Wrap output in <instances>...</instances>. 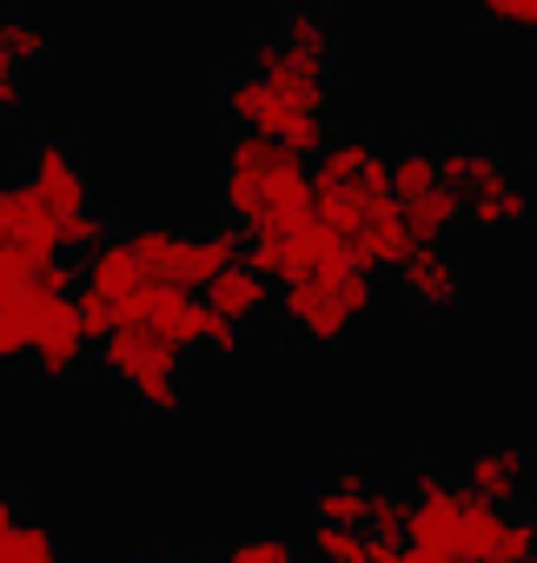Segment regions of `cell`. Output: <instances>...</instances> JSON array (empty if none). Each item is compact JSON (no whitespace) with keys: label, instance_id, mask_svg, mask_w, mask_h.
Instances as JSON below:
<instances>
[{"label":"cell","instance_id":"obj_21","mask_svg":"<svg viewBox=\"0 0 537 563\" xmlns=\"http://www.w3.org/2000/svg\"><path fill=\"white\" fill-rule=\"evenodd\" d=\"M107 239H113V219H107L100 206H87V212H67V219H61V252H80V258H87V252H100Z\"/></svg>","mask_w":537,"mask_h":563},{"label":"cell","instance_id":"obj_30","mask_svg":"<svg viewBox=\"0 0 537 563\" xmlns=\"http://www.w3.org/2000/svg\"><path fill=\"white\" fill-rule=\"evenodd\" d=\"M524 563H537V550H530V556H524Z\"/></svg>","mask_w":537,"mask_h":563},{"label":"cell","instance_id":"obj_5","mask_svg":"<svg viewBox=\"0 0 537 563\" xmlns=\"http://www.w3.org/2000/svg\"><path fill=\"white\" fill-rule=\"evenodd\" d=\"M100 358H107V372H113L120 385H133L140 405H153V411H173V405H179V345H166L160 332L120 319L113 339L100 345Z\"/></svg>","mask_w":537,"mask_h":563},{"label":"cell","instance_id":"obj_4","mask_svg":"<svg viewBox=\"0 0 537 563\" xmlns=\"http://www.w3.org/2000/svg\"><path fill=\"white\" fill-rule=\"evenodd\" d=\"M120 239H127V252H133V265H140L146 286H179V292L212 286V278L239 258V232H232V225H206V232L133 225V232H120Z\"/></svg>","mask_w":537,"mask_h":563},{"label":"cell","instance_id":"obj_20","mask_svg":"<svg viewBox=\"0 0 537 563\" xmlns=\"http://www.w3.org/2000/svg\"><path fill=\"white\" fill-rule=\"evenodd\" d=\"M0 41H8V54L28 67V60H41L47 47H54V34L34 21V14H21V8H0Z\"/></svg>","mask_w":537,"mask_h":563},{"label":"cell","instance_id":"obj_22","mask_svg":"<svg viewBox=\"0 0 537 563\" xmlns=\"http://www.w3.org/2000/svg\"><path fill=\"white\" fill-rule=\"evenodd\" d=\"M120 319H127V312H120L113 299H100V292H87V286L74 292V325H80V339H87V345H107Z\"/></svg>","mask_w":537,"mask_h":563},{"label":"cell","instance_id":"obj_15","mask_svg":"<svg viewBox=\"0 0 537 563\" xmlns=\"http://www.w3.org/2000/svg\"><path fill=\"white\" fill-rule=\"evenodd\" d=\"M524 212H530V186L517 173H497V179L464 186V219H478V225H517Z\"/></svg>","mask_w":537,"mask_h":563},{"label":"cell","instance_id":"obj_7","mask_svg":"<svg viewBox=\"0 0 537 563\" xmlns=\"http://www.w3.org/2000/svg\"><path fill=\"white\" fill-rule=\"evenodd\" d=\"M259 47L273 60H286V67H299V74L332 80V67H339V21L326 8H286L273 21V34H259Z\"/></svg>","mask_w":537,"mask_h":563},{"label":"cell","instance_id":"obj_6","mask_svg":"<svg viewBox=\"0 0 537 563\" xmlns=\"http://www.w3.org/2000/svg\"><path fill=\"white\" fill-rule=\"evenodd\" d=\"M484 510H491V504H484V497H471L464 484H431V490H418V497H412L405 543H418V550H438V556L464 563V550H471V537H478Z\"/></svg>","mask_w":537,"mask_h":563},{"label":"cell","instance_id":"obj_28","mask_svg":"<svg viewBox=\"0 0 537 563\" xmlns=\"http://www.w3.org/2000/svg\"><path fill=\"white\" fill-rule=\"evenodd\" d=\"M133 563H193V556H179V550H140Z\"/></svg>","mask_w":537,"mask_h":563},{"label":"cell","instance_id":"obj_8","mask_svg":"<svg viewBox=\"0 0 537 563\" xmlns=\"http://www.w3.org/2000/svg\"><path fill=\"white\" fill-rule=\"evenodd\" d=\"M28 186H34V199H41L54 219H67V212H87V206H94L87 159H80V146H74V140H61V133L34 140V153H28Z\"/></svg>","mask_w":537,"mask_h":563},{"label":"cell","instance_id":"obj_13","mask_svg":"<svg viewBox=\"0 0 537 563\" xmlns=\"http://www.w3.org/2000/svg\"><path fill=\"white\" fill-rule=\"evenodd\" d=\"M206 306L219 312V319H232V325H245V319H259L265 306H273V286H265V278L245 265V258H232L212 286H206Z\"/></svg>","mask_w":537,"mask_h":563},{"label":"cell","instance_id":"obj_11","mask_svg":"<svg viewBox=\"0 0 537 563\" xmlns=\"http://www.w3.org/2000/svg\"><path fill=\"white\" fill-rule=\"evenodd\" d=\"M61 306H74V299H54V292H41V286H28L21 299L0 306V365L34 358V339L47 332V319H54Z\"/></svg>","mask_w":537,"mask_h":563},{"label":"cell","instance_id":"obj_10","mask_svg":"<svg viewBox=\"0 0 537 563\" xmlns=\"http://www.w3.org/2000/svg\"><path fill=\"white\" fill-rule=\"evenodd\" d=\"M524 471H530V457L517 444H478L471 464H464V490L497 504V510H511V497L524 490Z\"/></svg>","mask_w":537,"mask_h":563},{"label":"cell","instance_id":"obj_24","mask_svg":"<svg viewBox=\"0 0 537 563\" xmlns=\"http://www.w3.org/2000/svg\"><path fill=\"white\" fill-rule=\"evenodd\" d=\"M313 563H372V537L365 530H326V523H313Z\"/></svg>","mask_w":537,"mask_h":563},{"label":"cell","instance_id":"obj_25","mask_svg":"<svg viewBox=\"0 0 537 563\" xmlns=\"http://www.w3.org/2000/svg\"><path fill=\"white\" fill-rule=\"evenodd\" d=\"M34 286V265L14 252V245H0V306H8V299H21Z\"/></svg>","mask_w":537,"mask_h":563},{"label":"cell","instance_id":"obj_9","mask_svg":"<svg viewBox=\"0 0 537 563\" xmlns=\"http://www.w3.org/2000/svg\"><path fill=\"white\" fill-rule=\"evenodd\" d=\"M392 272H398V292L418 312H458L464 306V265L445 245H412Z\"/></svg>","mask_w":537,"mask_h":563},{"label":"cell","instance_id":"obj_1","mask_svg":"<svg viewBox=\"0 0 537 563\" xmlns=\"http://www.w3.org/2000/svg\"><path fill=\"white\" fill-rule=\"evenodd\" d=\"M219 206L245 219V232H273L313 212V173L299 153H286L265 133H232L219 146Z\"/></svg>","mask_w":537,"mask_h":563},{"label":"cell","instance_id":"obj_16","mask_svg":"<svg viewBox=\"0 0 537 563\" xmlns=\"http://www.w3.org/2000/svg\"><path fill=\"white\" fill-rule=\"evenodd\" d=\"M398 212H405L412 245H445V232L464 219V192H458V186H438V192H425V199H412V206H398Z\"/></svg>","mask_w":537,"mask_h":563},{"label":"cell","instance_id":"obj_17","mask_svg":"<svg viewBox=\"0 0 537 563\" xmlns=\"http://www.w3.org/2000/svg\"><path fill=\"white\" fill-rule=\"evenodd\" d=\"M0 563H80L41 517H21L14 530H0Z\"/></svg>","mask_w":537,"mask_h":563},{"label":"cell","instance_id":"obj_14","mask_svg":"<svg viewBox=\"0 0 537 563\" xmlns=\"http://www.w3.org/2000/svg\"><path fill=\"white\" fill-rule=\"evenodd\" d=\"M80 278H87V292H100V299H113L120 312H127V299L146 286L140 278V265H133V252H127V239L113 232L100 252H87V265H80Z\"/></svg>","mask_w":537,"mask_h":563},{"label":"cell","instance_id":"obj_26","mask_svg":"<svg viewBox=\"0 0 537 563\" xmlns=\"http://www.w3.org/2000/svg\"><path fill=\"white\" fill-rule=\"evenodd\" d=\"M484 21H504V27H537V0H484Z\"/></svg>","mask_w":537,"mask_h":563},{"label":"cell","instance_id":"obj_29","mask_svg":"<svg viewBox=\"0 0 537 563\" xmlns=\"http://www.w3.org/2000/svg\"><path fill=\"white\" fill-rule=\"evenodd\" d=\"M193 563H226V550H219V556H193Z\"/></svg>","mask_w":537,"mask_h":563},{"label":"cell","instance_id":"obj_19","mask_svg":"<svg viewBox=\"0 0 537 563\" xmlns=\"http://www.w3.org/2000/svg\"><path fill=\"white\" fill-rule=\"evenodd\" d=\"M445 179H438V153L431 146H405L398 159H392V199L398 206H412V199H425V192H438Z\"/></svg>","mask_w":537,"mask_h":563},{"label":"cell","instance_id":"obj_32","mask_svg":"<svg viewBox=\"0 0 537 563\" xmlns=\"http://www.w3.org/2000/svg\"><path fill=\"white\" fill-rule=\"evenodd\" d=\"M530 34H537V27H530Z\"/></svg>","mask_w":537,"mask_h":563},{"label":"cell","instance_id":"obj_23","mask_svg":"<svg viewBox=\"0 0 537 563\" xmlns=\"http://www.w3.org/2000/svg\"><path fill=\"white\" fill-rule=\"evenodd\" d=\"M226 563H299V550H293L286 530H245V537L226 550Z\"/></svg>","mask_w":537,"mask_h":563},{"label":"cell","instance_id":"obj_31","mask_svg":"<svg viewBox=\"0 0 537 563\" xmlns=\"http://www.w3.org/2000/svg\"><path fill=\"white\" fill-rule=\"evenodd\" d=\"M299 563H313V556H299Z\"/></svg>","mask_w":537,"mask_h":563},{"label":"cell","instance_id":"obj_27","mask_svg":"<svg viewBox=\"0 0 537 563\" xmlns=\"http://www.w3.org/2000/svg\"><path fill=\"white\" fill-rule=\"evenodd\" d=\"M0 113H21V80H0Z\"/></svg>","mask_w":537,"mask_h":563},{"label":"cell","instance_id":"obj_12","mask_svg":"<svg viewBox=\"0 0 537 563\" xmlns=\"http://www.w3.org/2000/svg\"><path fill=\"white\" fill-rule=\"evenodd\" d=\"M365 510H372V477H365L359 464L319 477V490H313V523H326V530H365Z\"/></svg>","mask_w":537,"mask_h":563},{"label":"cell","instance_id":"obj_3","mask_svg":"<svg viewBox=\"0 0 537 563\" xmlns=\"http://www.w3.org/2000/svg\"><path fill=\"white\" fill-rule=\"evenodd\" d=\"M379 299V278L352 258H332V265H313L299 278H286L280 286V319L313 339V345H339Z\"/></svg>","mask_w":537,"mask_h":563},{"label":"cell","instance_id":"obj_2","mask_svg":"<svg viewBox=\"0 0 537 563\" xmlns=\"http://www.w3.org/2000/svg\"><path fill=\"white\" fill-rule=\"evenodd\" d=\"M313 173V212L346 239L359 219L392 206V159L365 133H332V146L306 166Z\"/></svg>","mask_w":537,"mask_h":563},{"label":"cell","instance_id":"obj_18","mask_svg":"<svg viewBox=\"0 0 537 563\" xmlns=\"http://www.w3.org/2000/svg\"><path fill=\"white\" fill-rule=\"evenodd\" d=\"M80 352H87V339H80V325H74V306H61V312L47 319V332L34 339V365L54 372V378H67V372H80Z\"/></svg>","mask_w":537,"mask_h":563}]
</instances>
